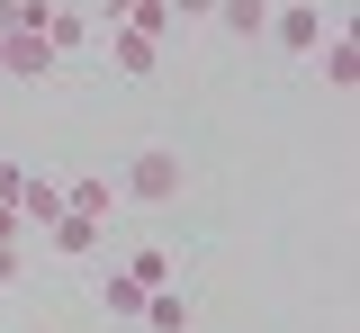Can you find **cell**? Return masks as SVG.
Wrapping results in <instances>:
<instances>
[{
    "label": "cell",
    "mask_w": 360,
    "mask_h": 333,
    "mask_svg": "<svg viewBox=\"0 0 360 333\" xmlns=\"http://www.w3.org/2000/svg\"><path fill=\"white\" fill-rule=\"evenodd\" d=\"M315 72H324V91H360V37L352 27H333V37L315 46Z\"/></svg>",
    "instance_id": "4"
},
{
    "label": "cell",
    "mask_w": 360,
    "mask_h": 333,
    "mask_svg": "<svg viewBox=\"0 0 360 333\" xmlns=\"http://www.w3.org/2000/svg\"><path fill=\"white\" fill-rule=\"evenodd\" d=\"M108 63H117L127 81H153V72H162V46L135 37V27H108Z\"/></svg>",
    "instance_id": "7"
},
{
    "label": "cell",
    "mask_w": 360,
    "mask_h": 333,
    "mask_svg": "<svg viewBox=\"0 0 360 333\" xmlns=\"http://www.w3.org/2000/svg\"><path fill=\"white\" fill-rule=\"evenodd\" d=\"M0 81H54V54H45V37L9 27V37H0Z\"/></svg>",
    "instance_id": "3"
},
{
    "label": "cell",
    "mask_w": 360,
    "mask_h": 333,
    "mask_svg": "<svg viewBox=\"0 0 360 333\" xmlns=\"http://www.w3.org/2000/svg\"><path fill=\"white\" fill-rule=\"evenodd\" d=\"M54 190H63V216H90V226H108V216H117V181H99V171L54 181Z\"/></svg>",
    "instance_id": "5"
},
{
    "label": "cell",
    "mask_w": 360,
    "mask_h": 333,
    "mask_svg": "<svg viewBox=\"0 0 360 333\" xmlns=\"http://www.w3.org/2000/svg\"><path fill=\"white\" fill-rule=\"evenodd\" d=\"M18 243H27V216H18V207H0V252H18Z\"/></svg>",
    "instance_id": "15"
},
{
    "label": "cell",
    "mask_w": 360,
    "mask_h": 333,
    "mask_svg": "<svg viewBox=\"0 0 360 333\" xmlns=\"http://www.w3.org/2000/svg\"><path fill=\"white\" fill-rule=\"evenodd\" d=\"M262 46L315 63V46H324V0H270V37H262Z\"/></svg>",
    "instance_id": "2"
},
{
    "label": "cell",
    "mask_w": 360,
    "mask_h": 333,
    "mask_svg": "<svg viewBox=\"0 0 360 333\" xmlns=\"http://www.w3.org/2000/svg\"><path fill=\"white\" fill-rule=\"evenodd\" d=\"M27 280V252H0V288H18Z\"/></svg>",
    "instance_id": "16"
},
{
    "label": "cell",
    "mask_w": 360,
    "mask_h": 333,
    "mask_svg": "<svg viewBox=\"0 0 360 333\" xmlns=\"http://www.w3.org/2000/svg\"><path fill=\"white\" fill-rule=\"evenodd\" d=\"M172 9V27H217V0H162Z\"/></svg>",
    "instance_id": "14"
},
{
    "label": "cell",
    "mask_w": 360,
    "mask_h": 333,
    "mask_svg": "<svg viewBox=\"0 0 360 333\" xmlns=\"http://www.w3.org/2000/svg\"><path fill=\"white\" fill-rule=\"evenodd\" d=\"M45 243H54L63 261H90V252L108 243V226H90V216H54V226H45Z\"/></svg>",
    "instance_id": "9"
},
{
    "label": "cell",
    "mask_w": 360,
    "mask_h": 333,
    "mask_svg": "<svg viewBox=\"0 0 360 333\" xmlns=\"http://www.w3.org/2000/svg\"><path fill=\"white\" fill-rule=\"evenodd\" d=\"M217 27L234 37V46H262L270 37V0H217Z\"/></svg>",
    "instance_id": "8"
},
{
    "label": "cell",
    "mask_w": 360,
    "mask_h": 333,
    "mask_svg": "<svg viewBox=\"0 0 360 333\" xmlns=\"http://www.w3.org/2000/svg\"><path fill=\"white\" fill-rule=\"evenodd\" d=\"M135 325H153V333H189V297H180V288H153Z\"/></svg>",
    "instance_id": "11"
},
{
    "label": "cell",
    "mask_w": 360,
    "mask_h": 333,
    "mask_svg": "<svg viewBox=\"0 0 360 333\" xmlns=\"http://www.w3.org/2000/svg\"><path fill=\"white\" fill-rule=\"evenodd\" d=\"M144 297H153V288H135L127 270H108V280H99V306H108L117 325H135V315H144Z\"/></svg>",
    "instance_id": "10"
},
{
    "label": "cell",
    "mask_w": 360,
    "mask_h": 333,
    "mask_svg": "<svg viewBox=\"0 0 360 333\" xmlns=\"http://www.w3.org/2000/svg\"><path fill=\"white\" fill-rule=\"evenodd\" d=\"M37 37H45L54 63H63V54H82V46H90V9H82V0H54V18H45Z\"/></svg>",
    "instance_id": "6"
},
{
    "label": "cell",
    "mask_w": 360,
    "mask_h": 333,
    "mask_svg": "<svg viewBox=\"0 0 360 333\" xmlns=\"http://www.w3.org/2000/svg\"><path fill=\"white\" fill-rule=\"evenodd\" d=\"M18 216H27V226H54V216H63V190L27 171V190H18Z\"/></svg>",
    "instance_id": "12"
},
{
    "label": "cell",
    "mask_w": 360,
    "mask_h": 333,
    "mask_svg": "<svg viewBox=\"0 0 360 333\" xmlns=\"http://www.w3.org/2000/svg\"><path fill=\"white\" fill-rule=\"evenodd\" d=\"M180 190H189L180 144H135L127 171H117V198H135V207H180Z\"/></svg>",
    "instance_id": "1"
},
{
    "label": "cell",
    "mask_w": 360,
    "mask_h": 333,
    "mask_svg": "<svg viewBox=\"0 0 360 333\" xmlns=\"http://www.w3.org/2000/svg\"><path fill=\"white\" fill-rule=\"evenodd\" d=\"M127 280H135V288H172V252H162V243H144V252L127 261Z\"/></svg>",
    "instance_id": "13"
}]
</instances>
